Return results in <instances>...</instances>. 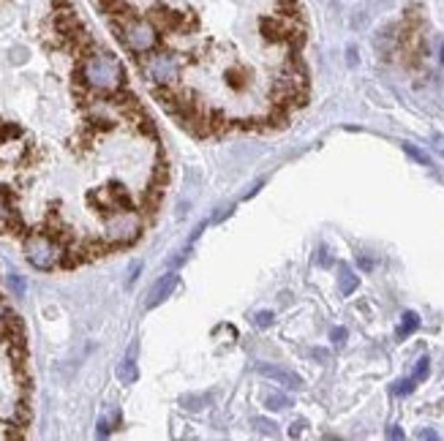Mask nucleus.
Segmentation results:
<instances>
[{
  "mask_svg": "<svg viewBox=\"0 0 444 441\" xmlns=\"http://www.w3.org/2000/svg\"><path fill=\"white\" fill-rule=\"evenodd\" d=\"M82 79L93 90L112 93V90H118L123 85V65L109 52H90L85 58V63H82Z\"/></svg>",
  "mask_w": 444,
  "mask_h": 441,
  "instance_id": "nucleus-1",
  "label": "nucleus"
},
{
  "mask_svg": "<svg viewBox=\"0 0 444 441\" xmlns=\"http://www.w3.org/2000/svg\"><path fill=\"white\" fill-rule=\"evenodd\" d=\"M142 234V218L134 210H112L104 220V237L112 246H128Z\"/></svg>",
  "mask_w": 444,
  "mask_h": 441,
  "instance_id": "nucleus-2",
  "label": "nucleus"
},
{
  "mask_svg": "<svg viewBox=\"0 0 444 441\" xmlns=\"http://www.w3.org/2000/svg\"><path fill=\"white\" fill-rule=\"evenodd\" d=\"M25 256L35 270H52L63 262V248L49 234H33L25 240Z\"/></svg>",
  "mask_w": 444,
  "mask_h": 441,
  "instance_id": "nucleus-3",
  "label": "nucleus"
},
{
  "mask_svg": "<svg viewBox=\"0 0 444 441\" xmlns=\"http://www.w3.org/2000/svg\"><path fill=\"white\" fill-rule=\"evenodd\" d=\"M120 33H123V41L128 44V49L139 52V55L150 52L159 44V31H156V25L150 19L128 17V19H123V31Z\"/></svg>",
  "mask_w": 444,
  "mask_h": 441,
  "instance_id": "nucleus-4",
  "label": "nucleus"
},
{
  "mask_svg": "<svg viewBox=\"0 0 444 441\" xmlns=\"http://www.w3.org/2000/svg\"><path fill=\"white\" fill-rule=\"evenodd\" d=\"M145 71L156 85H175L180 77V61L169 52H156L153 58H148Z\"/></svg>",
  "mask_w": 444,
  "mask_h": 441,
  "instance_id": "nucleus-5",
  "label": "nucleus"
},
{
  "mask_svg": "<svg viewBox=\"0 0 444 441\" xmlns=\"http://www.w3.org/2000/svg\"><path fill=\"white\" fill-rule=\"evenodd\" d=\"M256 374L264 378H273V381H278L284 387H292V390H297L303 384V378L297 376L294 371H286L281 365H270V362H256Z\"/></svg>",
  "mask_w": 444,
  "mask_h": 441,
  "instance_id": "nucleus-6",
  "label": "nucleus"
},
{
  "mask_svg": "<svg viewBox=\"0 0 444 441\" xmlns=\"http://www.w3.org/2000/svg\"><path fill=\"white\" fill-rule=\"evenodd\" d=\"M175 286H177V273H166V275H161L159 281L153 284V289L148 291V300H145V308H156L161 305L172 291H175Z\"/></svg>",
  "mask_w": 444,
  "mask_h": 441,
  "instance_id": "nucleus-7",
  "label": "nucleus"
},
{
  "mask_svg": "<svg viewBox=\"0 0 444 441\" xmlns=\"http://www.w3.org/2000/svg\"><path fill=\"white\" fill-rule=\"evenodd\" d=\"M248 79H251V71H248L246 65H235V68L226 71V85H229L232 90H246V88H248Z\"/></svg>",
  "mask_w": 444,
  "mask_h": 441,
  "instance_id": "nucleus-8",
  "label": "nucleus"
},
{
  "mask_svg": "<svg viewBox=\"0 0 444 441\" xmlns=\"http://www.w3.org/2000/svg\"><path fill=\"white\" fill-rule=\"evenodd\" d=\"M357 286H360V278L354 275V270L347 267V264H341V270H338V289H341V294L349 297L351 291H357Z\"/></svg>",
  "mask_w": 444,
  "mask_h": 441,
  "instance_id": "nucleus-9",
  "label": "nucleus"
},
{
  "mask_svg": "<svg viewBox=\"0 0 444 441\" xmlns=\"http://www.w3.org/2000/svg\"><path fill=\"white\" fill-rule=\"evenodd\" d=\"M120 425V411L118 409H106L98 419V436H109L115 428Z\"/></svg>",
  "mask_w": 444,
  "mask_h": 441,
  "instance_id": "nucleus-10",
  "label": "nucleus"
},
{
  "mask_svg": "<svg viewBox=\"0 0 444 441\" xmlns=\"http://www.w3.org/2000/svg\"><path fill=\"white\" fill-rule=\"evenodd\" d=\"M14 226H17V216L11 213L8 199H6V193L0 191V232H11Z\"/></svg>",
  "mask_w": 444,
  "mask_h": 441,
  "instance_id": "nucleus-11",
  "label": "nucleus"
},
{
  "mask_svg": "<svg viewBox=\"0 0 444 441\" xmlns=\"http://www.w3.org/2000/svg\"><path fill=\"white\" fill-rule=\"evenodd\" d=\"M417 327H420V316L414 314V311H406V314L401 316V324H398V338L412 335Z\"/></svg>",
  "mask_w": 444,
  "mask_h": 441,
  "instance_id": "nucleus-12",
  "label": "nucleus"
},
{
  "mask_svg": "<svg viewBox=\"0 0 444 441\" xmlns=\"http://www.w3.org/2000/svg\"><path fill=\"white\" fill-rule=\"evenodd\" d=\"M264 406L270 411H284L292 406V398L284 392H270V395H264Z\"/></svg>",
  "mask_w": 444,
  "mask_h": 441,
  "instance_id": "nucleus-13",
  "label": "nucleus"
},
{
  "mask_svg": "<svg viewBox=\"0 0 444 441\" xmlns=\"http://www.w3.org/2000/svg\"><path fill=\"white\" fill-rule=\"evenodd\" d=\"M118 378H120L123 384H134V381L139 378V371H136V362H134L131 357L120 362V368H118Z\"/></svg>",
  "mask_w": 444,
  "mask_h": 441,
  "instance_id": "nucleus-14",
  "label": "nucleus"
},
{
  "mask_svg": "<svg viewBox=\"0 0 444 441\" xmlns=\"http://www.w3.org/2000/svg\"><path fill=\"white\" fill-rule=\"evenodd\" d=\"M210 395H186V398H180V403H183V409L189 411H202L205 406H210Z\"/></svg>",
  "mask_w": 444,
  "mask_h": 441,
  "instance_id": "nucleus-15",
  "label": "nucleus"
},
{
  "mask_svg": "<svg viewBox=\"0 0 444 441\" xmlns=\"http://www.w3.org/2000/svg\"><path fill=\"white\" fill-rule=\"evenodd\" d=\"M404 153L409 158H414L417 163H422V166H431V158H428V153H422L420 147H414L412 142H404Z\"/></svg>",
  "mask_w": 444,
  "mask_h": 441,
  "instance_id": "nucleus-16",
  "label": "nucleus"
},
{
  "mask_svg": "<svg viewBox=\"0 0 444 441\" xmlns=\"http://www.w3.org/2000/svg\"><path fill=\"white\" fill-rule=\"evenodd\" d=\"M273 319H276V316L270 314V311H259V314L251 316V324L259 327V330H267V327L273 324Z\"/></svg>",
  "mask_w": 444,
  "mask_h": 441,
  "instance_id": "nucleus-17",
  "label": "nucleus"
},
{
  "mask_svg": "<svg viewBox=\"0 0 444 441\" xmlns=\"http://www.w3.org/2000/svg\"><path fill=\"white\" fill-rule=\"evenodd\" d=\"M254 428L262 433V436H276V425L270 419H262V417H254Z\"/></svg>",
  "mask_w": 444,
  "mask_h": 441,
  "instance_id": "nucleus-18",
  "label": "nucleus"
},
{
  "mask_svg": "<svg viewBox=\"0 0 444 441\" xmlns=\"http://www.w3.org/2000/svg\"><path fill=\"white\" fill-rule=\"evenodd\" d=\"M428 371H431V360L428 357H422L420 362H417V368H414V381H422V378L428 376Z\"/></svg>",
  "mask_w": 444,
  "mask_h": 441,
  "instance_id": "nucleus-19",
  "label": "nucleus"
},
{
  "mask_svg": "<svg viewBox=\"0 0 444 441\" xmlns=\"http://www.w3.org/2000/svg\"><path fill=\"white\" fill-rule=\"evenodd\" d=\"M414 384H417L414 378H404V381H398V384H395V395H409V392L414 390Z\"/></svg>",
  "mask_w": 444,
  "mask_h": 441,
  "instance_id": "nucleus-20",
  "label": "nucleus"
},
{
  "mask_svg": "<svg viewBox=\"0 0 444 441\" xmlns=\"http://www.w3.org/2000/svg\"><path fill=\"white\" fill-rule=\"evenodd\" d=\"M434 150L444 158V134H434Z\"/></svg>",
  "mask_w": 444,
  "mask_h": 441,
  "instance_id": "nucleus-21",
  "label": "nucleus"
},
{
  "mask_svg": "<svg viewBox=\"0 0 444 441\" xmlns=\"http://www.w3.org/2000/svg\"><path fill=\"white\" fill-rule=\"evenodd\" d=\"M303 428H306V422H294V425H292V431H289V436H292V439H297V436L303 433Z\"/></svg>",
  "mask_w": 444,
  "mask_h": 441,
  "instance_id": "nucleus-22",
  "label": "nucleus"
},
{
  "mask_svg": "<svg viewBox=\"0 0 444 441\" xmlns=\"http://www.w3.org/2000/svg\"><path fill=\"white\" fill-rule=\"evenodd\" d=\"M11 286L17 289V294H22V291H25V284H22V278H19V275H11Z\"/></svg>",
  "mask_w": 444,
  "mask_h": 441,
  "instance_id": "nucleus-23",
  "label": "nucleus"
},
{
  "mask_svg": "<svg viewBox=\"0 0 444 441\" xmlns=\"http://www.w3.org/2000/svg\"><path fill=\"white\" fill-rule=\"evenodd\" d=\"M344 338H347V330H333V341L335 344H344Z\"/></svg>",
  "mask_w": 444,
  "mask_h": 441,
  "instance_id": "nucleus-24",
  "label": "nucleus"
},
{
  "mask_svg": "<svg viewBox=\"0 0 444 441\" xmlns=\"http://www.w3.org/2000/svg\"><path fill=\"white\" fill-rule=\"evenodd\" d=\"M387 436H390V439H401V436H404V433H401V431H398V428H395V425H393V428H390V431H387Z\"/></svg>",
  "mask_w": 444,
  "mask_h": 441,
  "instance_id": "nucleus-25",
  "label": "nucleus"
},
{
  "mask_svg": "<svg viewBox=\"0 0 444 441\" xmlns=\"http://www.w3.org/2000/svg\"><path fill=\"white\" fill-rule=\"evenodd\" d=\"M311 354H314V357H317V360H327V351H324V348H314V351H311Z\"/></svg>",
  "mask_w": 444,
  "mask_h": 441,
  "instance_id": "nucleus-26",
  "label": "nucleus"
},
{
  "mask_svg": "<svg viewBox=\"0 0 444 441\" xmlns=\"http://www.w3.org/2000/svg\"><path fill=\"white\" fill-rule=\"evenodd\" d=\"M420 439H436V433L434 431H420Z\"/></svg>",
  "mask_w": 444,
  "mask_h": 441,
  "instance_id": "nucleus-27",
  "label": "nucleus"
}]
</instances>
